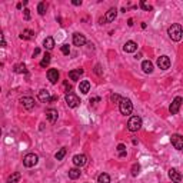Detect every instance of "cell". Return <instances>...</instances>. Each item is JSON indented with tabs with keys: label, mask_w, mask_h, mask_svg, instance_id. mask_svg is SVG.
I'll list each match as a JSON object with an SVG mask.
<instances>
[{
	"label": "cell",
	"mask_w": 183,
	"mask_h": 183,
	"mask_svg": "<svg viewBox=\"0 0 183 183\" xmlns=\"http://www.w3.org/2000/svg\"><path fill=\"white\" fill-rule=\"evenodd\" d=\"M23 16H24V20H30V10L29 9H24L23 10Z\"/></svg>",
	"instance_id": "d590c367"
},
{
	"label": "cell",
	"mask_w": 183,
	"mask_h": 183,
	"mask_svg": "<svg viewBox=\"0 0 183 183\" xmlns=\"http://www.w3.org/2000/svg\"><path fill=\"white\" fill-rule=\"evenodd\" d=\"M140 7H142L143 10H146V11H149V10H152V9H153V7H152V6L149 5L147 2H145V0H142V2H140Z\"/></svg>",
	"instance_id": "4dcf8cb0"
},
{
	"label": "cell",
	"mask_w": 183,
	"mask_h": 183,
	"mask_svg": "<svg viewBox=\"0 0 183 183\" xmlns=\"http://www.w3.org/2000/svg\"><path fill=\"white\" fill-rule=\"evenodd\" d=\"M43 46H44V49H47V50H52V49L54 47V39L53 37H46L44 39V42H43Z\"/></svg>",
	"instance_id": "603a6c76"
},
{
	"label": "cell",
	"mask_w": 183,
	"mask_h": 183,
	"mask_svg": "<svg viewBox=\"0 0 183 183\" xmlns=\"http://www.w3.org/2000/svg\"><path fill=\"white\" fill-rule=\"evenodd\" d=\"M73 163L76 167L85 166L87 163V156L86 155H76V156H73Z\"/></svg>",
	"instance_id": "30bf717a"
},
{
	"label": "cell",
	"mask_w": 183,
	"mask_h": 183,
	"mask_svg": "<svg viewBox=\"0 0 183 183\" xmlns=\"http://www.w3.org/2000/svg\"><path fill=\"white\" fill-rule=\"evenodd\" d=\"M123 50L126 53H133L137 50V43L133 42V40H129V42H126V44L123 46Z\"/></svg>",
	"instance_id": "2e32d148"
},
{
	"label": "cell",
	"mask_w": 183,
	"mask_h": 183,
	"mask_svg": "<svg viewBox=\"0 0 183 183\" xmlns=\"http://www.w3.org/2000/svg\"><path fill=\"white\" fill-rule=\"evenodd\" d=\"M73 44L75 46H85L86 44V37L83 36V34H80V33H75L73 34Z\"/></svg>",
	"instance_id": "8fae6325"
},
{
	"label": "cell",
	"mask_w": 183,
	"mask_h": 183,
	"mask_svg": "<svg viewBox=\"0 0 183 183\" xmlns=\"http://www.w3.org/2000/svg\"><path fill=\"white\" fill-rule=\"evenodd\" d=\"M139 173H140V166L137 165V163H135L133 167H132V176H137Z\"/></svg>",
	"instance_id": "1f68e13d"
},
{
	"label": "cell",
	"mask_w": 183,
	"mask_h": 183,
	"mask_svg": "<svg viewBox=\"0 0 183 183\" xmlns=\"http://www.w3.org/2000/svg\"><path fill=\"white\" fill-rule=\"evenodd\" d=\"M37 97H39V100H40V102H43V103H49L50 100H52V97H50V92L46 90V89H42V90L39 92Z\"/></svg>",
	"instance_id": "4fadbf2b"
},
{
	"label": "cell",
	"mask_w": 183,
	"mask_h": 183,
	"mask_svg": "<svg viewBox=\"0 0 183 183\" xmlns=\"http://www.w3.org/2000/svg\"><path fill=\"white\" fill-rule=\"evenodd\" d=\"M127 24H129V26H133V20H132V19H129V20H127Z\"/></svg>",
	"instance_id": "ab89813d"
},
{
	"label": "cell",
	"mask_w": 183,
	"mask_h": 183,
	"mask_svg": "<svg viewBox=\"0 0 183 183\" xmlns=\"http://www.w3.org/2000/svg\"><path fill=\"white\" fill-rule=\"evenodd\" d=\"M13 70L16 72V73H26V65L24 63H19L13 67Z\"/></svg>",
	"instance_id": "484cf974"
},
{
	"label": "cell",
	"mask_w": 183,
	"mask_h": 183,
	"mask_svg": "<svg viewBox=\"0 0 183 183\" xmlns=\"http://www.w3.org/2000/svg\"><path fill=\"white\" fill-rule=\"evenodd\" d=\"M95 73H96L97 76H102V75H103L102 66H100V65H96V66H95Z\"/></svg>",
	"instance_id": "836d02e7"
},
{
	"label": "cell",
	"mask_w": 183,
	"mask_h": 183,
	"mask_svg": "<svg viewBox=\"0 0 183 183\" xmlns=\"http://www.w3.org/2000/svg\"><path fill=\"white\" fill-rule=\"evenodd\" d=\"M62 53L63 54H66V56H67V54L70 53V47H69V44H63V46H62Z\"/></svg>",
	"instance_id": "d6a6232c"
},
{
	"label": "cell",
	"mask_w": 183,
	"mask_h": 183,
	"mask_svg": "<svg viewBox=\"0 0 183 183\" xmlns=\"http://www.w3.org/2000/svg\"><path fill=\"white\" fill-rule=\"evenodd\" d=\"M97 183H110V176H109L108 173H102V175H99V178H97Z\"/></svg>",
	"instance_id": "d4e9b609"
},
{
	"label": "cell",
	"mask_w": 183,
	"mask_h": 183,
	"mask_svg": "<svg viewBox=\"0 0 183 183\" xmlns=\"http://www.w3.org/2000/svg\"><path fill=\"white\" fill-rule=\"evenodd\" d=\"M119 110H120V113L124 114V116H127L133 112V104L130 102L129 99H122V102L119 103Z\"/></svg>",
	"instance_id": "7a4b0ae2"
},
{
	"label": "cell",
	"mask_w": 183,
	"mask_h": 183,
	"mask_svg": "<svg viewBox=\"0 0 183 183\" xmlns=\"http://www.w3.org/2000/svg\"><path fill=\"white\" fill-rule=\"evenodd\" d=\"M142 69H143L145 73H152L153 72V63H152L150 60H145L142 63Z\"/></svg>",
	"instance_id": "7402d4cb"
},
{
	"label": "cell",
	"mask_w": 183,
	"mask_h": 183,
	"mask_svg": "<svg viewBox=\"0 0 183 183\" xmlns=\"http://www.w3.org/2000/svg\"><path fill=\"white\" fill-rule=\"evenodd\" d=\"M20 104H22L23 108L26 109V110H32L33 108H34V99L30 96H23L22 99H20Z\"/></svg>",
	"instance_id": "8992f818"
},
{
	"label": "cell",
	"mask_w": 183,
	"mask_h": 183,
	"mask_svg": "<svg viewBox=\"0 0 183 183\" xmlns=\"http://www.w3.org/2000/svg\"><path fill=\"white\" fill-rule=\"evenodd\" d=\"M83 75V69H75L69 72V79L73 82H77L80 79V76Z\"/></svg>",
	"instance_id": "ac0fdd59"
},
{
	"label": "cell",
	"mask_w": 183,
	"mask_h": 183,
	"mask_svg": "<svg viewBox=\"0 0 183 183\" xmlns=\"http://www.w3.org/2000/svg\"><path fill=\"white\" fill-rule=\"evenodd\" d=\"M2 47H6V40H5V37H2Z\"/></svg>",
	"instance_id": "74e56055"
},
{
	"label": "cell",
	"mask_w": 183,
	"mask_h": 183,
	"mask_svg": "<svg viewBox=\"0 0 183 183\" xmlns=\"http://www.w3.org/2000/svg\"><path fill=\"white\" fill-rule=\"evenodd\" d=\"M46 9H47V5L44 3V2H40L37 6V11H39V14L40 16H43L44 13H46Z\"/></svg>",
	"instance_id": "4316f807"
},
{
	"label": "cell",
	"mask_w": 183,
	"mask_h": 183,
	"mask_svg": "<svg viewBox=\"0 0 183 183\" xmlns=\"http://www.w3.org/2000/svg\"><path fill=\"white\" fill-rule=\"evenodd\" d=\"M140 127H142V119L139 116H132L127 122V129L130 132H137L140 130Z\"/></svg>",
	"instance_id": "3957f363"
},
{
	"label": "cell",
	"mask_w": 183,
	"mask_h": 183,
	"mask_svg": "<svg viewBox=\"0 0 183 183\" xmlns=\"http://www.w3.org/2000/svg\"><path fill=\"white\" fill-rule=\"evenodd\" d=\"M79 90H80L83 95H87L89 90H90V83H89V80H82L80 85H79Z\"/></svg>",
	"instance_id": "d6986e66"
},
{
	"label": "cell",
	"mask_w": 183,
	"mask_h": 183,
	"mask_svg": "<svg viewBox=\"0 0 183 183\" xmlns=\"http://www.w3.org/2000/svg\"><path fill=\"white\" fill-rule=\"evenodd\" d=\"M122 99H123V97H120L119 96V95H112V96H110V100H112V102H122Z\"/></svg>",
	"instance_id": "e575fe53"
},
{
	"label": "cell",
	"mask_w": 183,
	"mask_h": 183,
	"mask_svg": "<svg viewBox=\"0 0 183 183\" xmlns=\"http://www.w3.org/2000/svg\"><path fill=\"white\" fill-rule=\"evenodd\" d=\"M50 57H52V56H50L49 53L44 54L43 59L40 60V66H42V67H46V66H49V63H50Z\"/></svg>",
	"instance_id": "83f0119b"
},
{
	"label": "cell",
	"mask_w": 183,
	"mask_h": 183,
	"mask_svg": "<svg viewBox=\"0 0 183 183\" xmlns=\"http://www.w3.org/2000/svg\"><path fill=\"white\" fill-rule=\"evenodd\" d=\"M20 178H22V175H20L19 172H14L11 176L7 178V183H17L19 180H20Z\"/></svg>",
	"instance_id": "cb8c5ba5"
},
{
	"label": "cell",
	"mask_w": 183,
	"mask_h": 183,
	"mask_svg": "<svg viewBox=\"0 0 183 183\" xmlns=\"http://www.w3.org/2000/svg\"><path fill=\"white\" fill-rule=\"evenodd\" d=\"M183 102V99L180 96H176L175 99H173V102L172 104H170V108H169V112L172 114H176L179 112V109H180V104H182Z\"/></svg>",
	"instance_id": "52a82bcc"
},
{
	"label": "cell",
	"mask_w": 183,
	"mask_h": 183,
	"mask_svg": "<svg viewBox=\"0 0 183 183\" xmlns=\"http://www.w3.org/2000/svg\"><path fill=\"white\" fill-rule=\"evenodd\" d=\"M39 162V156L36 153H27L26 156L23 157V165L26 167H33L36 166Z\"/></svg>",
	"instance_id": "277c9868"
},
{
	"label": "cell",
	"mask_w": 183,
	"mask_h": 183,
	"mask_svg": "<svg viewBox=\"0 0 183 183\" xmlns=\"http://www.w3.org/2000/svg\"><path fill=\"white\" fill-rule=\"evenodd\" d=\"M34 37V32L30 30V29H24L20 34V39H24V40H30V39Z\"/></svg>",
	"instance_id": "44dd1931"
},
{
	"label": "cell",
	"mask_w": 183,
	"mask_h": 183,
	"mask_svg": "<svg viewBox=\"0 0 183 183\" xmlns=\"http://www.w3.org/2000/svg\"><path fill=\"white\" fill-rule=\"evenodd\" d=\"M117 152H119V156L124 157V156H126V146H124V145H119L117 146Z\"/></svg>",
	"instance_id": "f546056e"
},
{
	"label": "cell",
	"mask_w": 183,
	"mask_h": 183,
	"mask_svg": "<svg viewBox=\"0 0 183 183\" xmlns=\"http://www.w3.org/2000/svg\"><path fill=\"white\" fill-rule=\"evenodd\" d=\"M57 110L56 109H49V110H46V117H47L49 123H54L56 120H57Z\"/></svg>",
	"instance_id": "e0dca14e"
},
{
	"label": "cell",
	"mask_w": 183,
	"mask_h": 183,
	"mask_svg": "<svg viewBox=\"0 0 183 183\" xmlns=\"http://www.w3.org/2000/svg\"><path fill=\"white\" fill-rule=\"evenodd\" d=\"M65 99H66V103H67V106L69 108H72V109H75V108H77L79 104H80V100H79V97L76 96L75 93H66V96H65Z\"/></svg>",
	"instance_id": "5b68a950"
},
{
	"label": "cell",
	"mask_w": 183,
	"mask_h": 183,
	"mask_svg": "<svg viewBox=\"0 0 183 183\" xmlns=\"http://www.w3.org/2000/svg\"><path fill=\"white\" fill-rule=\"evenodd\" d=\"M157 66H159V69H162V70H167L170 67V59H169L167 56H160V57L157 59Z\"/></svg>",
	"instance_id": "9c48e42d"
},
{
	"label": "cell",
	"mask_w": 183,
	"mask_h": 183,
	"mask_svg": "<svg viewBox=\"0 0 183 183\" xmlns=\"http://www.w3.org/2000/svg\"><path fill=\"white\" fill-rule=\"evenodd\" d=\"M169 178H170V180L175 183L182 182V175H180V172H178L176 169H170V170H169Z\"/></svg>",
	"instance_id": "5bb4252c"
},
{
	"label": "cell",
	"mask_w": 183,
	"mask_h": 183,
	"mask_svg": "<svg viewBox=\"0 0 183 183\" xmlns=\"http://www.w3.org/2000/svg\"><path fill=\"white\" fill-rule=\"evenodd\" d=\"M116 16H117V10H116L114 7H112V9H109V10H108L106 16H104V19H103V22L112 23L114 19H116Z\"/></svg>",
	"instance_id": "7c38bea8"
},
{
	"label": "cell",
	"mask_w": 183,
	"mask_h": 183,
	"mask_svg": "<svg viewBox=\"0 0 183 183\" xmlns=\"http://www.w3.org/2000/svg\"><path fill=\"white\" fill-rule=\"evenodd\" d=\"M72 3H73L75 6H80V5H82V0H73Z\"/></svg>",
	"instance_id": "8d00e7d4"
},
{
	"label": "cell",
	"mask_w": 183,
	"mask_h": 183,
	"mask_svg": "<svg viewBox=\"0 0 183 183\" xmlns=\"http://www.w3.org/2000/svg\"><path fill=\"white\" fill-rule=\"evenodd\" d=\"M39 53H40V50H39V49H34V53H33V56H37Z\"/></svg>",
	"instance_id": "f35d334b"
},
{
	"label": "cell",
	"mask_w": 183,
	"mask_h": 183,
	"mask_svg": "<svg viewBox=\"0 0 183 183\" xmlns=\"http://www.w3.org/2000/svg\"><path fill=\"white\" fill-rule=\"evenodd\" d=\"M65 155H66V149L65 147H62L59 152H56V155H54V157L57 159V160H62L63 157H65Z\"/></svg>",
	"instance_id": "f1b7e54d"
},
{
	"label": "cell",
	"mask_w": 183,
	"mask_h": 183,
	"mask_svg": "<svg viewBox=\"0 0 183 183\" xmlns=\"http://www.w3.org/2000/svg\"><path fill=\"white\" fill-rule=\"evenodd\" d=\"M170 142H172V145L175 149H178V150H183V136L180 135H173L170 137Z\"/></svg>",
	"instance_id": "ba28073f"
},
{
	"label": "cell",
	"mask_w": 183,
	"mask_h": 183,
	"mask_svg": "<svg viewBox=\"0 0 183 183\" xmlns=\"http://www.w3.org/2000/svg\"><path fill=\"white\" fill-rule=\"evenodd\" d=\"M80 169L79 167H73V169H70L69 170V178L72 179V180H76V179L80 178Z\"/></svg>",
	"instance_id": "ffe728a7"
},
{
	"label": "cell",
	"mask_w": 183,
	"mask_h": 183,
	"mask_svg": "<svg viewBox=\"0 0 183 183\" xmlns=\"http://www.w3.org/2000/svg\"><path fill=\"white\" fill-rule=\"evenodd\" d=\"M47 79L50 80V83H53V85L59 80V72H57V69H49L47 70Z\"/></svg>",
	"instance_id": "9a60e30c"
},
{
	"label": "cell",
	"mask_w": 183,
	"mask_h": 183,
	"mask_svg": "<svg viewBox=\"0 0 183 183\" xmlns=\"http://www.w3.org/2000/svg\"><path fill=\"white\" fill-rule=\"evenodd\" d=\"M167 34H169V37L172 39L173 42H179V40H182V36H183L182 26H180L179 23L172 24V26L167 29Z\"/></svg>",
	"instance_id": "6da1fadb"
}]
</instances>
